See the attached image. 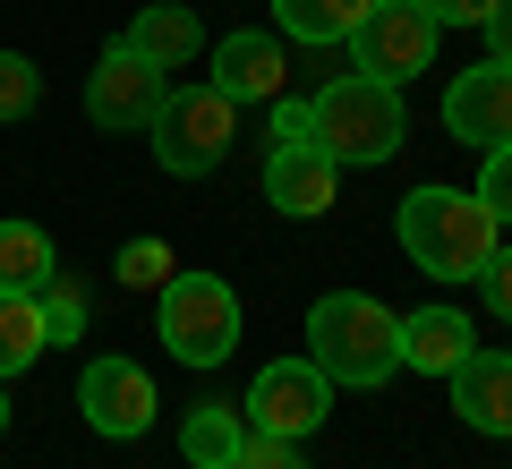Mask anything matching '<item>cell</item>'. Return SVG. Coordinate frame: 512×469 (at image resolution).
Here are the masks:
<instances>
[{"instance_id":"cell-1","label":"cell","mask_w":512,"mask_h":469,"mask_svg":"<svg viewBox=\"0 0 512 469\" xmlns=\"http://www.w3.org/2000/svg\"><path fill=\"white\" fill-rule=\"evenodd\" d=\"M393 231H402V256L419 273H436V282H478L495 256V214L470 188H410Z\"/></svg>"},{"instance_id":"cell-2","label":"cell","mask_w":512,"mask_h":469,"mask_svg":"<svg viewBox=\"0 0 512 469\" xmlns=\"http://www.w3.org/2000/svg\"><path fill=\"white\" fill-rule=\"evenodd\" d=\"M308 359L325 367V384L367 393V384H384L402 367V316L384 299H367V290H333V299L308 307Z\"/></svg>"},{"instance_id":"cell-3","label":"cell","mask_w":512,"mask_h":469,"mask_svg":"<svg viewBox=\"0 0 512 469\" xmlns=\"http://www.w3.org/2000/svg\"><path fill=\"white\" fill-rule=\"evenodd\" d=\"M308 128H316L325 163H393L402 154V86L350 69L308 103Z\"/></svg>"},{"instance_id":"cell-4","label":"cell","mask_w":512,"mask_h":469,"mask_svg":"<svg viewBox=\"0 0 512 469\" xmlns=\"http://www.w3.org/2000/svg\"><path fill=\"white\" fill-rule=\"evenodd\" d=\"M231 128H239V103L222 86H171L146 137H154V163H163L171 180H205V171H222V154H231Z\"/></svg>"},{"instance_id":"cell-5","label":"cell","mask_w":512,"mask_h":469,"mask_svg":"<svg viewBox=\"0 0 512 469\" xmlns=\"http://www.w3.org/2000/svg\"><path fill=\"white\" fill-rule=\"evenodd\" d=\"M163 342L180 367H222L239 350V299L222 273H171L163 282Z\"/></svg>"},{"instance_id":"cell-6","label":"cell","mask_w":512,"mask_h":469,"mask_svg":"<svg viewBox=\"0 0 512 469\" xmlns=\"http://www.w3.org/2000/svg\"><path fill=\"white\" fill-rule=\"evenodd\" d=\"M444 26L427 18V0H367V18L350 26V69L359 77H384V86H402L436 60Z\"/></svg>"},{"instance_id":"cell-7","label":"cell","mask_w":512,"mask_h":469,"mask_svg":"<svg viewBox=\"0 0 512 469\" xmlns=\"http://www.w3.org/2000/svg\"><path fill=\"white\" fill-rule=\"evenodd\" d=\"M239 418H248V435H282V444H308V435L333 418V384H325V367H316V359H274L265 376L248 384Z\"/></svg>"},{"instance_id":"cell-8","label":"cell","mask_w":512,"mask_h":469,"mask_svg":"<svg viewBox=\"0 0 512 469\" xmlns=\"http://www.w3.org/2000/svg\"><path fill=\"white\" fill-rule=\"evenodd\" d=\"M163 94H171V69H154L146 52L111 43V52L86 69V120L94 128H154Z\"/></svg>"},{"instance_id":"cell-9","label":"cell","mask_w":512,"mask_h":469,"mask_svg":"<svg viewBox=\"0 0 512 469\" xmlns=\"http://www.w3.org/2000/svg\"><path fill=\"white\" fill-rule=\"evenodd\" d=\"M77 410H86L94 435H111V444H137V435L154 427V376L137 359H86V376H77Z\"/></svg>"},{"instance_id":"cell-10","label":"cell","mask_w":512,"mask_h":469,"mask_svg":"<svg viewBox=\"0 0 512 469\" xmlns=\"http://www.w3.org/2000/svg\"><path fill=\"white\" fill-rule=\"evenodd\" d=\"M444 128H453L461 145H504L512 137V69H495V60H478V69H461L453 86H444Z\"/></svg>"},{"instance_id":"cell-11","label":"cell","mask_w":512,"mask_h":469,"mask_svg":"<svg viewBox=\"0 0 512 469\" xmlns=\"http://www.w3.org/2000/svg\"><path fill=\"white\" fill-rule=\"evenodd\" d=\"M333 180H342V163H325L316 145H274L265 154V205L291 222H316L333 205Z\"/></svg>"},{"instance_id":"cell-12","label":"cell","mask_w":512,"mask_h":469,"mask_svg":"<svg viewBox=\"0 0 512 469\" xmlns=\"http://www.w3.org/2000/svg\"><path fill=\"white\" fill-rule=\"evenodd\" d=\"M205 86H222L231 103H282V86H291V60H282L274 35H222L214 77H205Z\"/></svg>"},{"instance_id":"cell-13","label":"cell","mask_w":512,"mask_h":469,"mask_svg":"<svg viewBox=\"0 0 512 469\" xmlns=\"http://www.w3.org/2000/svg\"><path fill=\"white\" fill-rule=\"evenodd\" d=\"M444 384H453L461 427H478V435H512V359H495V350H470V359H461Z\"/></svg>"},{"instance_id":"cell-14","label":"cell","mask_w":512,"mask_h":469,"mask_svg":"<svg viewBox=\"0 0 512 469\" xmlns=\"http://www.w3.org/2000/svg\"><path fill=\"white\" fill-rule=\"evenodd\" d=\"M470 316L461 307H419V316H402V367H419V376H453L461 359H470Z\"/></svg>"},{"instance_id":"cell-15","label":"cell","mask_w":512,"mask_h":469,"mask_svg":"<svg viewBox=\"0 0 512 469\" xmlns=\"http://www.w3.org/2000/svg\"><path fill=\"white\" fill-rule=\"evenodd\" d=\"M128 52H146L154 69H188V60L205 52V26L197 9H180V0H154V9H137V26H128Z\"/></svg>"},{"instance_id":"cell-16","label":"cell","mask_w":512,"mask_h":469,"mask_svg":"<svg viewBox=\"0 0 512 469\" xmlns=\"http://www.w3.org/2000/svg\"><path fill=\"white\" fill-rule=\"evenodd\" d=\"M239 444H248V418L222 410V401H197V410L180 418V461L188 469H231Z\"/></svg>"},{"instance_id":"cell-17","label":"cell","mask_w":512,"mask_h":469,"mask_svg":"<svg viewBox=\"0 0 512 469\" xmlns=\"http://www.w3.org/2000/svg\"><path fill=\"white\" fill-rule=\"evenodd\" d=\"M60 273V248L43 222H0V290H43Z\"/></svg>"},{"instance_id":"cell-18","label":"cell","mask_w":512,"mask_h":469,"mask_svg":"<svg viewBox=\"0 0 512 469\" xmlns=\"http://www.w3.org/2000/svg\"><path fill=\"white\" fill-rule=\"evenodd\" d=\"M52 350V333H43V307H35V290H0V384L9 376H26V367Z\"/></svg>"},{"instance_id":"cell-19","label":"cell","mask_w":512,"mask_h":469,"mask_svg":"<svg viewBox=\"0 0 512 469\" xmlns=\"http://www.w3.org/2000/svg\"><path fill=\"white\" fill-rule=\"evenodd\" d=\"M274 18L291 26V43H350L367 0H274Z\"/></svg>"},{"instance_id":"cell-20","label":"cell","mask_w":512,"mask_h":469,"mask_svg":"<svg viewBox=\"0 0 512 469\" xmlns=\"http://www.w3.org/2000/svg\"><path fill=\"white\" fill-rule=\"evenodd\" d=\"M35 307H43V333H52V342H86V290H77L69 273H52V282L35 290Z\"/></svg>"},{"instance_id":"cell-21","label":"cell","mask_w":512,"mask_h":469,"mask_svg":"<svg viewBox=\"0 0 512 469\" xmlns=\"http://www.w3.org/2000/svg\"><path fill=\"white\" fill-rule=\"evenodd\" d=\"M43 103V69L26 52H0V120H26Z\"/></svg>"},{"instance_id":"cell-22","label":"cell","mask_w":512,"mask_h":469,"mask_svg":"<svg viewBox=\"0 0 512 469\" xmlns=\"http://www.w3.org/2000/svg\"><path fill=\"white\" fill-rule=\"evenodd\" d=\"M171 273H180V265H171L163 239H128V248H120V282H128V290H163Z\"/></svg>"},{"instance_id":"cell-23","label":"cell","mask_w":512,"mask_h":469,"mask_svg":"<svg viewBox=\"0 0 512 469\" xmlns=\"http://www.w3.org/2000/svg\"><path fill=\"white\" fill-rule=\"evenodd\" d=\"M478 205H487L495 222H512V137L504 145H487V163H478V188H470Z\"/></svg>"},{"instance_id":"cell-24","label":"cell","mask_w":512,"mask_h":469,"mask_svg":"<svg viewBox=\"0 0 512 469\" xmlns=\"http://www.w3.org/2000/svg\"><path fill=\"white\" fill-rule=\"evenodd\" d=\"M231 469H308V452H299V444H282V435H248Z\"/></svg>"},{"instance_id":"cell-25","label":"cell","mask_w":512,"mask_h":469,"mask_svg":"<svg viewBox=\"0 0 512 469\" xmlns=\"http://www.w3.org/2000/svg\"><path fill=\"white\" fill-rule=\"evenodd\" d=\"M478 282H487V307H495V316H504V325H512V248H495Z\"/></svg>"},{"instance_id":"cell-26","label":"cell","mask_w":512,"mask_h":469,"mask_svg":"<svg viewBox=\"0 0 512 469\" xmlns=\"http://www.w3.org/2000/svg\"><path fill=\"white\" fill-rule=\"evenodd\" d=\"M495 9H504V0H427V18H436V26H487Z\"/></svg>"},{"instance_id":"cell-27","label":"cell","mask_w":512,"mask_h":469,"mask_svg":"<svg viewBox=\"0 0 512 469\" xmlns=\"http://www.w3.org/2000/svg\"><path fill=\"white\" fill-rule=\"evenodd\" d=\"M274 145H316V128H308V103H291V94L274 103Z\"/></svg>"},{"instance_id":"cell-28","label":"cell","mask_w":512,"mask_h":469,"mask_svg":"<svg viewBox=\"0 0 512 469\" xmlns=\"http://www.w3.org/2000/svg\"><path fill=\"white\" fill-rule=\"evenodd\" d=\"M478 35H487V60H495V69H512V0L495 9L487 26H478Z\"/></svg>"},{"instance_id":"cell-29","label":"cell","mask_w":512,"mask_h":469,"mask_svg":"<svg viewBox=\"0 0 512 469\" xmlns=\"http://www.w3.org/2000/svg\"><path fill=\"white\" fill-rule=\"evenodd\" d=\"M0 435H9V393H0Z\"/></svg>"}]
</instances>
